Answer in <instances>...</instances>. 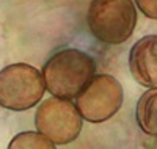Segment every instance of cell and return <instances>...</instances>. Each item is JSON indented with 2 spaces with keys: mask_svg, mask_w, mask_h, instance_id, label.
<instances>
[{
  "mask_svg": "<svg viewBox=\"0 0 157 149\" xmlns=\"http://www.w3.org/2000/svg\"><path fill=\"white\" fill-rule=\"evenodd\" d=\"M129 69L143 86L157 85V35H148L132 46L129 53Z\"/></svg>",
  "mask_w": 157,
  "mask_h": 149,
  "instance_id": "8992f818",
  "label": "cell"
},
{
  "mask_svg": "<svg viewBox=\"0 0 157 149\" xmlns=\"http://www.w3.org/2000/svg\"><path fill=\"white\" fill-rule=\"evenodd\" d=\"M124 99L123 86L113 75H93L75 97V107L82 119L88 123H104L121 108Z\"/></svg>",
  "mask_w": 157,
  "mask_h": 149,
  "instance_id": "277c9868",
  "label": "cell"
},
{
  "mask_svg": "<svg viewBox=\"0 0 157 149\" xmlns=\"http://www.w3.org/2000/svg\"><path fill=\"white\" fill-rule=\"evenodd\" d=\"M35 126L54 144H68L80 133L82 116L71 101L49 97L38 105Z\"/></svg>",
  "mask_w": 157,
  "mask_h": 149,
  "instance_id": "5b68a950",
  "label": "cell"
},
{
  "mask_svg": "<svg viewBox=\"0 0 157 149\" xmlns=\"http://www.w3.org/2000/svg\"><path fill=\"white\" fill-rule=\"evenodd\" d=\"M137 123L146 135L157 137V85L146 90L138 99Z\"/></svg>",
  "mask_w": 157,
  "mask_h": 149,
  "instance_id": "52a82bcc",
  "label": "cell"
},
{
  "mask_svg": "<svg viewBox=\"0 0 157 149\" xmlns=\"http://www.w3.org/2000/svg\"><path fill=\"white\" fill-rule=\"evenodd\" d=\"M8 149H57L55 144L39 132H21L8 144Z\"/></svg>",
  "mask_w": 157,
  "mask_h": 149,
  "instance_id": "ba28073f",
  "label": "cell"
},
{
  "mask_svg": "<svg viewBox=\"0 0 157 149\" xmlns=\"http://www.w3.org/2000/svg\"><path fill=\"white\" fill-rule=\"evenodd\" d=\"M135 3L146 17L157 21V0H135Z\"/></svg>",
  "mask_w": 157,
  "mask_h": 149,
  "instance_id": "9c48e42d",
  "label": "cell"
},
{
  "mask_svg": "<svg viewBox=\"0 0 157 149\" xmlns=\"http://www.w3.org/2000/svg\"><path fill=\"white\" fill-rule=\"evenodd\" d=\"M86 24L98 41L123 44L135 30L137 10L132 0H91Z\"/></svg>",
  "mask_w": 157,
  "mask_h": 149,
  "instance_id": "7a4b0ae2",
  "label": "cell"
},
{
  "mask_svg": "<svg viewBox=\"0 0 157 149\" xmlns=\"http://www.w3.org/2000/svg\"><path fill=\"white\" fill-rule=\"evenodd\" d=\"M43 80L46 90L54 97L75 99L93 75L96 63L86 52L64 47L49 57L43 66Z\"/></svg>",
  "mask_w": 157,
  "mask_h": 149,
  "instance_id": "6da1fadb",
  "label": "cell"
},
{
  "mask_svg": "<svg viewBox=\"0 0 157 149\" xmlns=\"http://www.w3.org/2000/svg\"><path fill=\"white\" fill-rule=\"evenodd\" d=\"M43 74L27 63L8 64L0 71V107L24 112L35 107L44 96Z\"/></svg>",
  "mask_w": 157,
  "mask_h": 149,
  "instance_id": "3957f363",
  "label": "cell"
}]
</instances>
